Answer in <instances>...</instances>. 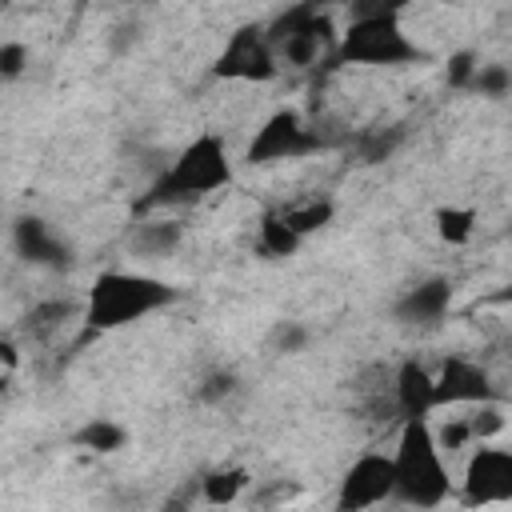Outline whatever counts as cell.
<instances>
[{
	"mask_svg": "<svg viewBox=\"0 0 512 512\" xmlns=\"http://www.w3.org/2000/svg\"><path fill=\"white\" fill-rule=\"evenodd\" d=\"M232 180H236V160L228 156L224 136L200 132V136H192V140L172 156V164L144 188V196L132 204V212H136V216H148V212H160V208L196 204V200H208V196L232 188Z\"/></svg>",
	"mask_w": 512,
	"mask_h": 512,
	"instance_id": "6da1fadb",
	"label": "cell"
},
{
	"mask_svg": "<svg viewBox=\"0 0 512 512\" xmlns=\"http://www.w3.org/2000/svg\"><path fill=\"white\" fill-rule=\"evenodd\" d=\"M176 300H180V288L160 276L108 268L88 284V292L80 300V324H84V336H104V332L140 324L144 316L164 312Z\"/></svg>",
	"mask_w": 512,
	"mask_h": 512,
	"instance_id": "7a4b0ae2",
	"label": "cell"
},
{
	"mask_svg": "<svg viewBox=\"0 0 512 512\" xmlns=\"http://www.w3.org/2000/svg\"><path fill=\"white\" fill-rule=\"evenodd\" d=\"M392 456V500L432 512L452 496V472L428 420H400Z\"/></svg>",
	"mask_w": 512,
	"mask_h": 512,
	"instance_id": "3957f363",
	"label": "cell"
},
{
	"mask_svg": "<svg viewBox=\"0 0 512 512\" xmlns=\"http://www.w3.org/2000/svg\"><path fill=\"white\" fill-rule=\"evenodd\" d=\"M332 56H336V64H364V68H400V64L428 60V52L404 32L396 4L356 8L348 28L340 32Z\"/></svg>",
	"mask_w": 512,
	"mask_h": 512,
	"instance_id": "277c9868",
	"label": "cell"
},
{
	"mask_svg": "<svg viewBox=\"0 0 512 512\" xmlns=\"http://www.w3.org/2000/svg\"><path fill=\"white\" fill-rule=\"evenodd\" d=\"M264 36H268L280 68L284 64L288 68H312L328 52L336 28L320 4H296V8H284L280 16H272L264 24Z\"/></svg>",
	"mask_w": 512,
	"mask_h": 512,
	"instance_id": "5b68a950",
	"label": "cell"
},
{
	"mask_svg": "<svg viewBox=\"0 0 512 512\" xmlns=\"http://www.w3.org/2000/svg\"><path fill=\"white\" fill-rule=\"evenodd\" d=\"M324 136L296 112V108H276L256 136L244 148V164H280V160H300L308 152H320Z\"/></svg>",
	"mask_w": 512,
	"mask_h": 512,
	"instance_id": "8992f818",
	"label": "cell"
},
{
	"mask_svg": "<svg viewBox=\"0 0 512 512\" xmlns=\"http://www.w3.org/2000/svg\"><path fill=\"white\" fill-rule=\"evenodd\" d=\"M212 76L216 80H236V84H268L280 76V60L264 36V24H240L220 56L212 60Z\"/></svg>",
	"mask_w": 512,
	"mask_h": 512,
	"instance_id": "52a82bcc",
	"label": "cell"
},
{
	"mask_svg": "<svg viewBox=\"0 0 512 512\" xmlns=\"http://www.w3.org/2000/svg\"><path fill=\"white\" fill-rule=\"evenodd\" d=\"M392 500V456L388 452H360L336 484V512H372Z\"/></svg>",
	"mask_w": 512,
	"mask_h": 512,
	"instance_id": "ba28073f",
	"label": "cell"
},
{
	"mask_svg": "<svg viewBox=\"0 0 512 512\" xmlns=\"http://www.w3.org/2000/svg\"><path fill=\"white\" fill-rule=\"evenodd\" d=\"M460 496L468 508H496L512 500V452L500 444H476L464 464Z\"/></svg>",
	"mask_w": 512,
	"mask_h": 512,
	"instance_id": "9c48e42d",
	"label": "cell"
},
{
	"mask_svg": "<svg viewBox=\"0 0 512 512\" xmlns=\"http://www.w3.org/2000/svg\"><path fill=\"white\" fill-rule=\"evenodd\" d=\"M432 400L436 408H456V404H488L500 400L496 396V380L492 372L472 360V356H444L440 372H432Z\"/></svg>",
	"mask_w": 512,
	"mask_h": 512,
	"instance_id": "30bf717a",
	"label": "cell"
},
{
	"mask_svg": "<svg viewBox=\"0 0 512 512\" xmlns=\"http://www.w3.org/2000/svg\"><path fill=\"white\" fill-rule=\"evenodd\" d=\"M452 280L448 276H424L412 288H404L392 304V320L404 328H440L452 312Z\"/></svg>",
	"mask_w": 512,
	"mask_h": 512,
	"instance_id": "8fae6325",
	"label": "cell"
},
{
	"mask_svg": "<svg viewBox=\"0 0 512 512\" xmlns=\"http://www.w3.org/2000/svg\"><path fill=\"white\" fill-rule=\"evenodd\" d=\"M12 248L24 264L32 268H48V272H64L72 264V248L68 240L44 220V216H20L12 224Z\"/></svg>",
	"mask_w": 512,
	"mask_h": 512,
	"instance_id": "7c38bea8",
	"label": "cell"
},
{
	"mask_svg": "<svg viewBox=\"0 0 512 512\" xmlns=\"http://www.w3.org/2000/svg\"><path fill=\"white\" fill-rule=\"evenodd\" d=\"M392 404L400 412V420H428L436 412V400H432V372L424 360L408 356L396 364L392 372Z\"/></svg>",
	"mask_w": 512,
	"mask_h": 512,
	"instance_id": "4fadbf2b",
	"label": "cell"
},
{
	"mask_svg": "<svg viewBox=\"0 0 512 512\" xmlns=\"http://www.w3.org/2000/svg\"><path fill=\"white\" fill-rule=\"evenodd\" d=\"M252 488V472L244 464H224V468H212L196 480V496L208 504V508H228L236 504L244 492Z\"/></svg>",
	"mask_w": 512,
	"mask_h": 512,
	"instance_id": "5bb4252c",
	"label": "cell"
},
{
	"mask_svg": "<svg viewBox=\"0 0 512 512\" xmlns=\"http://www.w3.org/2000/svg\"><path fill=\"white\" fill-rule=\"evenodd\" d=\"M180 240H184V224L180 220H160V216H152V220H140L136 224V232H132V252L136 256H148V260H156V256H172L176 248H180Z\"/></svg>",
	"mask_w": 512,
	"mask_h": 512,
	"instance_id": "9a60e30c",
	"label": "cell"
},
{
	"mask_svg": "<svg viewBox=\"0 0 512 512\" xmlns=\"http://www.w3.org/2000/svg\"><path fill=\"white\" fill-rule=\"evenodd\" d=\"M276 212H280V220H284L300 240H308V236H316V232H324V228L332 224L336 204H332L328 196H308V200L284 204V208H276Z\"/></svg>",
	"mask_w": 512,
	"mask_h": 512,
	"instance_id": "2e32d148",
	"label": "cell"
},
{
	"mask_svg": "<svg viewBox=\"0 0 512 512\" xmlns=\"http://www.w3.org/2000/svg\"><path fill=\"white\" fill-rule=\"evenodd\" d=\"M72 316L80 320V304L68 300V296H64V300L56 296V300L32 304V308L24 312V324H20V328H24L28 340H48V336H56V332L64 328V320H72Z\"/></svg>",
	"mask_w": 512,
	"mask_h": 512,
	"instance_id": "e0dca14e",
	"label": "cell"
},
{
	"mask_svg": "<svg viewBox=\"0 0 512 512\" xmlns=\"http://www.w3.org/2000/svg\"><path fill=\"white\" fill-rule=\"evenodd\" d=\"M72 444L84 452H96V456H112V452L128 448V428L108 416H92L72 432Z\"/></svg>",
	"mask_w": 512,
	"mask_h": 512,
	"instance_id": "ac0fdd59",
	"label": "cell"
},
{
	"mask_svg": "<svg viewBox=\"0 0 512 512\" xmlns=\"http://www.w3.org/2000/svg\"><path fill=\"white\" fill-rule=\"evenodd\" d=\"M256 248H260V256H268V260H288V256H296V252L304 248V240L280 220L276 208H268V212L260 216V224H256Z\"/></svg>",
	"mask_w": 512,
	"mask_h": 512,
	"instance_id": "d6986e66",
	"label": "cell"
},
{
	"mask_svg": "<svg viewBox=\"0 0 512 512\" xmlns=\"http://www.w3.org/2000/svg\"><path fill=\"white\" fill-rule=\"evenodd\" d=\"M436 232L444 244H468L472 232H476V208H464V204H444L436 208Z\"/></svg>",
	"mask_w": 512,
	"mask_h": 512,
	"instance_id": "ffe728a7",
	"label": "cell"
},
{
	"mask_svg": "<svg viewBox=\"0 0 512 512\" xmlns=\"http://www.w3.org/2000/svg\"><path fill=\"white\" fill-rule=\"evenodd\" d=\"M504 424H508V416H504V404H500V400L476 404V416H468L472 444H492V440L504 432Z\"/></svg>",
	"mask_w": 512,
	"mask_h": 512,
	"instance_id": "44dd1931",
	"label": "cell"
},
{
	"mask_svg": "<svg viewBox=\"0 0 512 512\" xmlns=\"http://www.w3.org/2000/svg\"><path fill=\"white\" fill-rule=\"evenodd\" d=\"M468 88L488 96V100H504L512 88V72H508V64H476V76Z\"/></svg>",
	"mask_w": 512,
	"mask_h": 512,
	"instance_id": "7402d4cb",
	"label": "cell"
},
{
	"mask_svg": "<svg viewBox=\"0 0 512 512\" xmlns=\"http://www.w3.org/2000/svg\"><path fill=\"white\" fill-rule=\"evenodd\" d=\"M308 348V328L300 320H280L272 332H268V352L272 356H296Z\"/></svg>",
	"mask_w": 512,
	"mask_h": 512,
	"instance_id": "603a6c76",
	"label": "cell"
},
{
	"mask_svg": "<svg viewBox=\"0 0 512 512\" xmlns=\"http://www.w3.org/2000/svg\"><path fill=\"white\" fill-rule=\"evenodd\" d=\"M436 436V448L440 452H456V448H468L472 444V428H468V416H448L444 428H432Z\"/></svg>",
	"mask_w": 512,
	"mask_h": 512,
	"instance_id": "cb8c5ba5",
	"label": "cell"
},
{
	"mask_svg": "<svg viewBox=\"0 0 512 512\" xmlns=\"http://www.w3.org/2000/svg\"><path fill=\"white\" fill-rule=\"evenodd\" d=\"M28 68V48L20 40H0V84H12Z\"/></svg>",
	"mask_w": 512,
	"mask_h": 512,
	"instance_id": "d4e9b609",
	"label": "cell"
},
{
	"mask_svg": "<svg viewBox=\"0 0 512 512\" xmlns=\"http://www.w3.org/2000/svg\"><path fill=\"white\" fill-rule=\"evenodd\" d=\"M236 392V376L232 372H212V376H204V384L196 388V400L200 404H220V400H228Z\"/></svg>",
	"mask_w": 512,
	"mask_h": 512,
	"instance_id": "484cf974",
	"label": "cell"
},
{
	"mask_svg": "<svg viewBox=\"0 0 512 512\" xmlns=\"http://www.w3.org/2000/svg\"><path fill=\"white\" fill-rule=\"evenodd\" d=\"M476 64H480V60H476L472 52H456V56L448 60V72H444L448 84H452V88H468L472 76H476Z\"/></svg>",
	"mask_w": 512,
	"mask_h": 512,
	"instance_id": "4316f807",
	"label": "cell"
},
{
	"mask_svg": "<svg viewBox=\"0 0 512 512\" xmlns=\"http://www.w3.org/2000/svg\"><path fill=\"white\" fill-rule=\"evenodd\" d=\"M192 496H196V484H192V488H184V492H176L160 512H192Z\"/></svg>",
	"mask_w": 512,
	"mask_h": 512,
	"instance_id": "83f0119b",
	"label": "cell"
}]
</instances>
